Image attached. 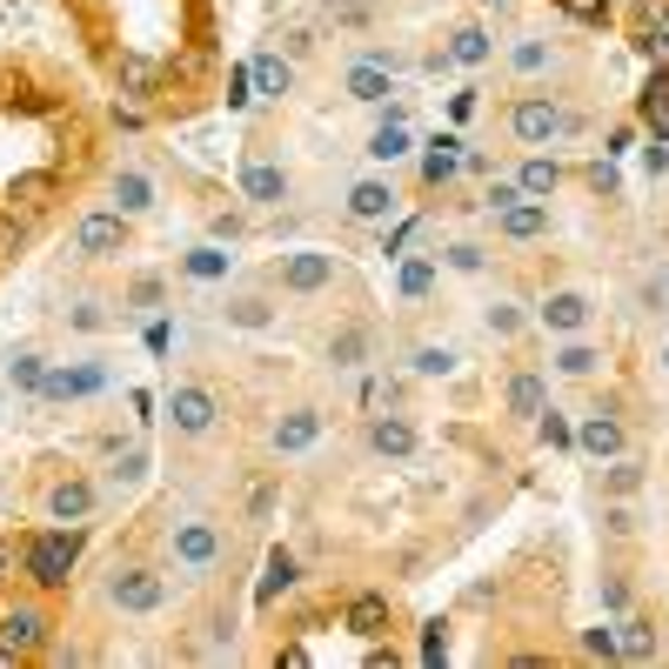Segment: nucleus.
<instances>
[{
	"mask_svg": "<svg viewBox=\"0 0 669 669\" xmlns=\"http://www.w3.org/2000/svg\"><path fill=\"white\" fill-rule=\"evenodd\" d=\"M369 154H375V161H402V154H408V128H402V114H388V121L369 134Z\"/></svg>",
	"mask_w": 669,
	"mask_h": 669,
	"instance_id": "nucleus-32",
	"label": "nucleus"
},
{
	"mask_svg": "<svg viewBox=\"0 0 669 669\" xmlns=\"http://www.w3.org/2000/svg\"><path fill=\"white\" fill-rule=\"evenodd\" d=\"M575 449H582V456H596V462H616V456H623V423H616L610 408L582 415V429H575Z\"/></svg>",
	"mask_w": 669,
	"mask_h": 669,
	"instance_id": "nucleus-10",
	"label": "nucleus"
},
{
	"mask_svg": "<svg viewBox=\"0 0 669 669\" xmlns=\"http://www.w3.org/2000/svg\"><path fill=\"white\" fill-rule=\"evenodd\" d=\"M502 234H509V241L549 234V201H516V208H502Z\"/></svg>",
	"mask_w": 669,
	"mask_h": 669,
	"instance_id": "nucleus-20",
	"label": "nucleus"
},
{
	"mask_svg": "<svg viewBox=\"0 0 669 669\" xmlns=\"http://www.w3.org/2000/svg\"><path fill=\"white\" fill-rule=\"evenodd\" d=\"M228 321H234V328H268L275 308H268L262 295H234V301H228Z\"/></svg>",
	"mask_w": 669,
	"mask_h": 669,
	"instance_id": "nucleus-34",
	"label": "nucleus"
},
{
	"mask_svg": "<svg viewBox=\"0 0 669 669\" xmlns=\"http://www.w3.org/2000/svg\"><path fill=\"white\" fill-rule=\"evenodd\" d=\"M489 54H495L489 28H456V34H449V61H462V67H482Z\"/></svg>",
	"mask_w": 669,
	"mask_h": 669,
	"instance_id": "nucleus-25",
	"label": "nucleus"
},
{
	"mask_svg": "<svg viewBox=\"0 0 669 669\" xmlns=\"http://www.w3.org/2000/svg\"><path fill=\"white\" fill-rule=\"evenodd\" d=\"M108 603H114V610H128V616H154V610L167 603V582H161L154 569H114Z\"/></svg>",
	"mask_w": 669,
	"mask_h": 669,
	"instance_id": "nucleus-3",
	"label": "nucleus"
},
{
	"mask_svg": "<svg viewBox=\"0 0 669 669\" xmlns=\"http://www.w3.org/2000/svg\"><path fill=\"white\" fill-rule=\"evenodd\" d=\"M582 656L610 662V656H616V629H603V623H596V629H582Z\"/></svg>",
	"mask_w": 669,
	"mask_h": 669,
	"instance_id": "nucleus-42",
	"label": "nucleus"
},
{
	"mask_svg": "<svg viewBox=\"0 0 669 669\" xmlns=\"http://www.w3.org/2000/svg\"><path fill=\"white\" fill-rule=\"evenodd\" d=\"M248 101H255V74L234 67V74H228V108H248Z\"/></svg>",
	"mask_w": 669,
	"mask_h": 669,
	"instance_id": "nucleus-43",
	"label": "nucleus"
},
{
	"mask_svg": "<svg viewBox=\"0 0 669 669\" xmlns=\"http://www.w3.org/2000/svg\"><path fill=\"white\" fill-rule=\"evenodd\" d=\"M67 328L95 334V328H108V308H101V301H74V308H67Z\"/></svg>",
	"mask_w": 669,
	"mask_h": 669,
	"instance_id": "nucleus-39",
	"label": "nucleus"
},
{
	"mask_svg": "<svg viewBox=\"0 0 669 669\" xmlns=\"http://www.w3.org/2000/svg\"><path fill=\"white\" fill-rule=\"evenodd\" d=\"M596 369H603V349H596V342H582V334H562V349H556V375L590 382Z\"/></svg>",
	"mask_w": 669,
	"mask_h": 669,
	"instance_id": "nucleus-17",
	"label": "nucleus"
},
{
	"mask_svg": "<svg viewBox=\"0 0 669 669\" xmlns=\"http://www.w3.org/2000/svg\"><path fill=\"white\" fill-rule=\"evenodd\" d=\"M662 369H669V355H662Z\"/></svg>",
	"mask_w": 669,
	"mask_h": 669,
	"instance_id": "nucleus-57",
	"label": "nucleus"
},
{
	"mask_svg": "<svg viewBox=\"0 0 669 669\" xmlns=\"http://www.w3.org/2000/svg\"><path fill=\"white\" fill-rule=\"evenodd\" d=\"M248 74H255V95H288L295 88V67L282 54H255V61H248Z\"/></svg>",
	"mask_w": 669,
	"mask_h": 669,
	"instance_id": "nucleus-24",
	"label": "nucleus"
},
{
	"mask_svg": "<svg viewBox=\"0 0 669 669\" xmlns=\"http://www.w3.org/2000/svg\"><path fill=\"white\" fill-rule=\"evenodd\" d=\"M95 388H108V369H95V362H80V369L47 362V375H41V402H74V395H95Z\"/></svg>",
	"mask_w": 669,
	"mask_h": 669,
	"instance_id": "nucleus-8",
	"label": "nucleus"
},
{
	"mask_svg": "<svg viewBox=\"0 0 669 669\" xmlns=\"http://www.w3.org/2000/svg\"><path fill=\"white\" fill-rule=\"evenodd\" d=\"M408 369L436 382V375H456V369H462V355H456L449 342H423V349H415V355H408Z\"/></svg>",
	"mask_w": 669,
	"mask_h": 669,
	"instance_id": "nucleus-29",
	"label": "nucleus"
},
{
	"mask_svg": "<svg viewBox=\"0 0 669 669\" xmlns=\"http://www.w3.org/2000/svg\"><path fill=\"white\" fill-rule=\"evenodd\" d=\"M549 61H556L549 41H516V47H509V67H516V74H542Z\"/></svg>",
	"mask_w": 669,
	"mask_h": 669,
	"instance_id": "nucleus-35",
	"label": "nucleus"
},
{
	"mask_svg": "<svg viewBox=\"0 0 669 669\" xmlns=\"http://www.w3.org/2000/svg\"><path fill=\"white\" fill-rule=\"evenodd\" d=\"M328 362H334V369H362V362H369V328H334Z\"/></svg>",
	"mask_w": 669,
	"mask_h": 669,
	"instance_id": "nucleus-26",
	"label": "nucleus"
},
{
	"mask_svg": "<svg viewBox=\"0 0 669 669\" xmlns=\"http://www.w3.org/2000/svg\"><path fill=\"white\" fill-rule=\"evenodd\" d=\"M321 442V408H288L275 423V456H301Z\"/></svg>",
	"mask_w": 669,
	"mask_h": 669,
	"instance_id": "nucleus-13",
	"label": "nucleus"
},
{
	"mask_svg": "<svg viewBox=\"0 0 669 669\" xmlns=\"http://www.w3.org/2000/svg\"><path fill=\"white\" fill-rule=\"evenodd\" d=\"M516 188H523L529 201H549V195L562 188V167H556L549 154H529V161H523V175H516Z\"/></svg>",
	"mask_w": 669,
	"mask_h": 669,
	"instance_id": "nucleus-22",
	"label": "nucleus"
},
{
	"mask_svg": "<svg viewBox=\"0 0 669 669\" xmlns=\"http://www.w3.org/2000/svg\"><path fill=\"white\" fill-rule=\"evenodd\" d=\"M643 167H649V175H669V141H649L643 147Z\"/></svg>",
	"mask_w": 669,
	"mask_h": 669,
	"instance_id": "nucleus-50",
	"label": "nucleus"
},
{
	"mask_svg": "<svg viewBox=\"0 0 669 669\" xmlns=\"http://www.w3.org/2000/svg\"><path fill=\"white\" fill-rule=\"evenodd\" d=\"M167 423H175L182 436H208L215 429V395L182 382V388H167Z\"/></svg>",
	"mask_w": 669,
	"mask_h": 669,
	"instance_id": "nucleus-6",
	"label": "nucleus"
},
{
	"mask_svg": "<svg viewBox=\"0 0 669 669\" xmlns=\"http://www.w3.org/2000/svg\"><path fill=\"white\" fill-rule=\"evenodd\" d=\"M456 161H462V141H456V134L429 141V161H423V182H429V188H442V182L456 175Z\"/></svg>",
	"mask_w": 669,
	"mask_h": 669,
	"instance_id": "nucleus-27",
	"label": "nucleus"
},
{
	"mask_svg": "<svg viewBox=\"0 0 669 669\" xmlns=\"http://www.w3.org/2000/svg\"><path fill=\"white\" fill-rule=\"evenodd\" d=\"M482 321H489V334H516V328H523V308H516V301H495Z\"/></svg>",
	"mask_w": 669,
	"mask_h": 669,
	"instance_id": "nucleus-40",
	"label": "nucleus"
},
{
	"mask_svg": "<svg viewBox=\"0 0 669 669\" xmlns=\"http://www.w3.org/2000/svg\"><path fill=\"white\" fill-rule=\"evenodd\" d=\"M147 80H154V61H141V54H128V61H121V88H128V95H141V88H147Z\"/></svg>",
	"mask_w": 669,
	"mask_h": 669,
	"instance_id": "nucleus-41",
	"label": "nucleus"
},
{
	"mask_svg": "<svg viewBox=\"0 0 669 669\" xmlns=\"http://www.w3.org/2000/svg\"><path fill=\"white\" fill-rule=\"evenodd\" d=\"M349 101H362V108L388 101V61H382V54H375V61H355V67H349Z\"/></svg>",
	"mask_w": 669,
	"mask_h": 669,
	"instance_id": "nucleus-18",
	"label": "nucleus"
},
{
	"mask_svg": "<svg viewBox=\"0 0 669 669\" xmlns=\"http://www.w3.org/2000/svg\"><path fill=\"white\" fill-rule=\"evenodd\" d=\"M114 475H121V482H141V475H147V449H128V456L114 462Z\"/></svg>",
	"mask_w": 669,
	"mask_h": 669,
	"instance_id": "nucleus-47",
	"label": "nucleus"
},
{
	"mask_svg": "<svg viewBox=\"0 0 669 669\" xmlns=\"http://www.w3.org/2000/svg\"><path fill=\"white\" fill-rule=\"evenodd\" d=\"M369 449L382 462H408L415 456V429L402 423V415H369Z\"/></svg>",
	"mask_w": 669,
	"mask_h": 669,
	"instance_id": "nucleus-14",
	"label": "nucleus"
},
{
	"mask_svg": "<svg viewBox=\"0 0 669 669\" xmlns=\"http://www.w3.org/2000/svg\"><path fill=\"white\" fill-rule=\"evenodd\" d=\"M334 282V255H321V248H295V255H282V288L288 295H321Z\"/></svg>",
	"mask_w": 669,
	"mask_h": 669,
	"instance_id": "nucleus-5",
	"label": "nucleus"
},
{
	"mask_svg": "<svg viewBox=\"0 0 669 669\" xmlns=\"http://www.w3.org/2000/svg\"><path fill=\"white\" fill-rule=\"evenodd\" d=\"M0 643H8L14 656H34L47 643V616L41 610H8V616H0Z\"/></svg>",
	"mask_w": 669,
	"mask_h": 669,
	"instance_id": "nucleus-16",
	"label": "nucleus"
},
{
	"mask_svg": "<svg viewBox=\"0 0 669 669\" xmlns=\"http://www.w3.org/2000/svg\"><path fill=\"white\" fill-rule=\"evenodd\" d=\"M442 262H449V268H462V275H482V268H489V255H482L475 241H456V248H449Z\"/></svg>",
	"mask_w": 669,
	"mask_h": 669,
	"instance_id": "nucleus-38",
	"label": "nucleus"
},
{
	"mask_svg": "<svg viewBox=\"0 0 669 669\" xmlns=\"http://www.w3.org/2000/svg\"><path fill=\"white\" fill-rule=\"evenodd\" d=\"M516 201H529L516 182H489V215H502V208H516Z\"/></svg>",
	"mask_w": 669,
	"mask_h": 669,
	"instance_id": "nucleus-44",
	"label": "nucleus"
},
{
	"mask_svg": "<svg viewBox=\"0 0 669 669\" xmlns=\"http://www.w3.org/2000/svg\"><path fill=\"white\" fill-rule=\"evenodd\" d=\"M228 262H234V255H221V248H195V255H188V275H195V282H221Z\"/></svg>",
	"mask_w": 669,
	"mask_h": 669,
	"instance_id": "nucleus-36",
	"label": "nucleus"
},
{
	"mask_svg": "<svg viewBox=\"0 0 669 669\" xmlns=\"http://www.w3.org/2000/svg\"><path fill=\"white\" fill-rule=\"evenodd\" d=\"M536 436H542L549 449H575V429L562 423V415H556V408H542V415H536Z\"/></svg>",
	"mask_w": 669,
	"mask_h": 669,
	"instance_id": "nucleus-37",
	"label": "nucleus"
},
{
	"mask_svg": "<svg viewBox=\"0 0 669 669\" xmlns=\"http://www.w3.org/2000/svg\"><path fill=\"white\" fill-rule=\"evenodd\" d=\"M221 556V529L215 523H175V562L182 569H208Z\"/></svg>",
	"mask_w": 669,
	"mask_h": 669,
	"instance_id": "nucleus-11",
	"label": "nucleus"
},
{
	"mask_svg": "<svg viewBox=\"0 0 669 669\" xmlns=\"http://www.w3.org/2000/svg\"><path fill=\"white\" fill-rule=\"evenodd\" d=\"M636 482H643V469H636V462H623V456H616V469H610V489H616V495H629V489H636Z\"/></svg>",
	"mask_w": 669,
	"mask_h": 669,
	"instance_id": "nucleus-48",
	"label": "nucleus"
},
{
	"mask_svg": "<svg viewBox=\"0 0 669 669\" xmlns=\"http://www.w3.org/2000/svg\"><path fill=\"white\" fill-rule=\"evenodd\" d=\"M590 315H596L590 295H575V288H556V295L536 308V321H542L549 334H582V328H590Z\"/></svg>",
	"mask_w": 669,
	"mask_h": 669,
	"instance_id": "nucleus-7",
	"label": "nucleus"
},
{
	"mask_svg": "<svg viewBox=\"0 0 669 669\" xmlns=\"http://www.w3.org/2000/svg\"><path fill=\"white\" fill-rule=\"evenodd\" d=\"M108 195H114V208H121V215H147V208H154V182L141 175V167H121Z\"/></svg>",
	"mask_w": 669,
	"mask_h": 669,
	"instance_id": "nucleus-21",
	"label": "nucleus"
},
{
	"mask_svg": "<svg viewBox=\"0 0 669 669\" xmlns=\"http://www.w3.org/2000/svg\"><path fill=\"white\" fill-rule=\"evenodd\" d=\"M590 182H596L603 195H616V167H610V161H596V167H590Z\"/></svg>",
	"mask_w": 669,
	"mask_h": 669,
	"instance_id": "nucleus-54",
	"label": "nucleus"
},
{
	"mask_svg": "<svg viewBox=\"0 0 669 669\" xmlns=\"http://www.w3.org/2000/svg\"><path fill=\"white\" fill-rule=\"evenodd\" d=\"M74 248L88 262H114L121 248H128V215L121 208H101V215H80V228H74Z\"/></svg>",
	"mask_w": 669,
	"mask_h": 669,
	"instance_id": "nucleus-2",
	"label": "nucleus"
},
{
	"mask_svg": "<svg viewBox=\"0 0 669 669\" xmlns=\"http://www.w3.org/2000/svg\"><path fill=\"white\" fill-rule=\"evenodd\" d=\"M342 208H349V221H388V215H395V188H388L382 175H369V182H355V188H349V201H342Z\"/></svg>",
	"mask_w": 669,
	"mask_h": 669,
	"instance_id": "nucleus-15",
	"label": "nucleus"
},
{
	"mask_svg": "<svg viewBox=\"0 0 669 669\" xmlns=\"http://www.w3.org/2000/svg\"><path fill=\"white\" fill-rule=\"evenodd\" d=\"M643 54H649L656 67H669V34H643Z\"/></svg>",
	"mask_w": 669,
	"mask_h": 669,
	"instance_id": "nucleus-53",
	"label": "nucleus"
},
{
	"mask_svg": "<svg viewBox=\"0 0 669 669\" xmlns=\"http://www.w3.org/2000/svg\"><path fill=\"white\" fill-rule=\"evenodd\" d=\"M47 188H54L47 175H21V182H14V201H28V208H34V201H41Z\"/></svg>",
	"mask_w": 669,
	"mask_h": 669,
	"instance_id": "nucleus-46",
	"label": "nucleus"
},
{
	"mask_svg": "<svg viewBox=\"0 0 669 669\" xmlns=\"http://www.w3.org/2000/svg\"><path fill=\"white\" fill-rule=\"evenodd\" d=\"M629 590H623V575H603V610H623Z\"/></svg>",
	"mask_w": 669,
	"mask_h": 669,
	"instance_id": "nucleus-52",
	"label": "nucleus"
},
{
	"mask_svg": "<svg viewBox=\"0 0 669 669\" xmlns=\"http://www.w3.org/2000/svg\"><path fill=\"white\" fill-rule=\"evenodd\" d=\"M74 556H80V529H54L28 549V575L41 582V590H61V582L74 575Z\"/></svg>",
	"mask_w": 669,
	"mask_h": 669,
	"instance_id": "nucleus-1",
	"label": "nucleus"
},
{
	"mask_svg": "<svg viewBox=\"0 0 669 669\" xmlns=\"http://www.w3.org/2000/svg\"><path fill=\"white\" fill-rule=\"evenodd\" d=\"M241 195L255 201V208H282V201H288V175H282L275 161L255 154V161H241Z\"/></svg>",
	"mask_w": 669,
	"mask_h": 669,
	"instance_id": "nucleus-9",
	"label": "nucleus"
},
{
	"mask_svg": "<svg viewBox=\"0 0 669 669\" xmlns=\"http://www.w3.org/2000/svg\"><path fill=\"white\" fill-rule=\"evenodd\" d=\"M288 590H295V556H288V549H275V556H268V569H262L255 603H275V596H288Z\"/></svg>",
	"mask_w": 669,
	"mask_h": 669,
	"instance_id": "nucleus-28",
	"label": "nucleus"
},
{
	"mask_svg": "<svg viewBox=\"0 0 669 669\" xmlns=\"http://www.w3.org/2000/svg\"><path fill=\"white\" fill-rule=\"evenodd\" d=\"M542 408H549V388H542V375H536V369L509 375V415H516V423H536Z\"/></svg>",
	"mask_w": 669,
	"mask_h": 669,
	"instance_id": "nucleus-19",
	"label": "nucleus"
},
{
	"mask_svg": "<svg viewBox=\"0 0 669 669\" xmlns=\"http://www.w3.org/2000/svg\"><path fill=\"white\" fill-rule=\"evenodd\" d=\"M616 656H629V662H649V656H656V629H649V623H623V636H616Z\"/></svg>",
	"mask_w": 669,
	"mask_h": 669,
	"instance_id": "nucleus-33",
	"label": "nucleus"
},
{
	"mask_svg": "<svg viewBox=\"0 0 669 669\" xmlns=\"http://www.w3.org/2000/svg\"><path fill=\"white\" fill-rule=\"evenodd\" d=\"M334 21H342V28H362V21H369V0H334Z\"/></svg>",
	"mask_w": 669,
	"mask_h": 669,
	"instance_id": "nucleus-49",
	"label": "nucleus"
},
{
	"mask_svg": "<svg viewBox=\"0 0 669 669\" xmlns=\"http://www.w3.org/2000/svg\"><path fill=\"white\" fill-rule=\"evenodd\" d=\"M215 241H241V221L234 215H215Z\"/></svg>",
	"mask_w": 669,
	"mask_h": 669,
	"instance_id": "nucleus-55",
	"label": "nucleus"
},
{
	"mask_svg": "<svg viewBox=\"0 0 669 669\" xmlns=\"http://www.w3.org/2000/svg\"><path fill=\"white\" fill-rule=\"evenodd\" d=\"M41 375H47V355H34V349L8 355V388H21V395H41Z\"/></svg>",
	"mask_w": 669,
	"mask_h": 669,
	"instance_id": "nucleus-31",
	"label": "nucleus"
},
{
	"mask_svg": "<svg viewBox=\"0 0 669 669\" xmlns=\"http://www.w3.org/2000/svg\"><path fill=\"white\" fill-rule=\"evenodd\" d=\"M47 516H54V523H88V516H95V482H80V475L54 482V489H47Z\"/></svg>",
	"mask_w": 669,
	"mask_h": 669,
	"instance_id": "nucleus-12",
	"label": "nucleus"
},
{
	"mask_svg": "<svg viewBox=\"0 0 669 669\" xmlns=\"http://www.w3.org/2000/svg\"><path fill=\"white\" fill-rule=\"evenodd\" d=\"M482 8H489V14H509V8H516V0H482Z\"/></svg>",
	"mask_w": 669,
	"mask_h": 669,
	"instance_id": "nucleus-56",
	"label": "nucleus"
},
{
	"mask_svg": "<svg viewBox=\"0 0 669 669\" xmlns=\"http://www.w3.org/2000/svg\"><path fill=\"white\" fill-rule=\"evenodd\" d=\"M395 288H402L408 301H423V295L436 288V262H429V255H408V262L395 268Z\"/></svg>",
	"mask_w": 669,
	"mask_h": 669,
	"instance_id": "nucleus-30",
	"label": "nucleus"
},
{
	"mask_svg": "<svg viewBox=\"0 0 669 669\" xmlns=\"http://www.w3.org/2000/svg\"><path fill=\"white\" fill-rule=\"evenodd\" d=\"M610 8V0H562V14H575V21H596Z\"/></svg>",
	"mask_w": 669,
	"mask_h": 669,
	"instance_id": "nucleus-51",
	"label": "nucleus"
},
{
	"mask_svg": "<svg viewBox=\"0 0 669 669\" xmlns=\"http://www.w3.org/2000/svg\"><path fill=\"white\" fill-rule=\"evenodd\" d=\"M449 656V623H429V636H423V662H442Z\"/></svg>",
	"mask_w": 669,
	"mask_h": 669,
	"instance_id": "nucleus-45",
	"label": "nucleus"
},
{
	"mask_svg": "<svg viewBox=\"0 0 669 669\" xmlns=\"http://www.w3.org/2000/svg\"><path fill=\"white\" fill-rule=\"evenodd\" d=\"M509 128H516V141L542 147V141L569 134V128H575V114H562L556 101H516V108H509Z\"/></svg>",
	"mask_w": 669,
	"mask_h": 669,
	"instance_id": "nucleus-4",
	"label": "nucleus"
},
{
	"mask_svg": "<svg viewBox=\"0 0 669 669\" xmlns=\"http://www.w3.org/2000/svg\"><path fill=\"white\" fill-rule=\"evenodd\" d=\"M382 629H388V596H355V603H349V636L375 643Z\"/></svg>",
	"mask_w": 669,
	"mask_h": 669,
	"instance_id": "nucleus-23",
	"label": "nucleus"
}]
</instances>
